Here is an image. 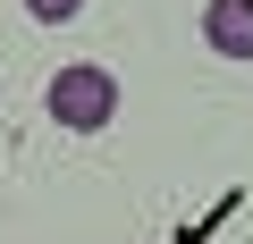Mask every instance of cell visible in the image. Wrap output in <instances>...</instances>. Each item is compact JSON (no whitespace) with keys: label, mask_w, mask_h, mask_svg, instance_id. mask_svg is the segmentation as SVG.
Returning <instances> with one entry per match:
<instances>
[{"label":"cell","mask_w":253,"mask_h":244,"mask_svg":"<svg viewBox=\"0 0 253 244\" xmlns=\"http://www.w3.org/2000/svg\"><path fill=\"white\" fill-rule=\"evenodd\" d=\"M26 17L34 26H68V17H84V0H26Z\"/></svg>","instance_id":"cell-3"},{"label":"cell","mask_w":253,"mask_h":244,"mask_svg":"<svg viewBox=\"0 0 253 244\" xmlns=\"http://www.w3.org/2000/svg\"><path fill=\"white\" fill-rule=\"evenodd\" d=\"M51 118H59L68 135H101L110 118H118V76L93 68V59L59 68V76H51Z\"/></svg>","instance_id":"cell-1"},{"label":"cell","mask_w":253,"mask_h":244,"mask_svg":"<svg viewBox=\"0 0 253 244\" xmlns=\"http://www.w3.org/2000/svg\"><path fill=\"white\" fill-rule=\"evenodd\" d=\"M203 42L219 59H253V0H211L203 9Z\"/></svg>","instance_id":"cell-2"}]
</instances>
